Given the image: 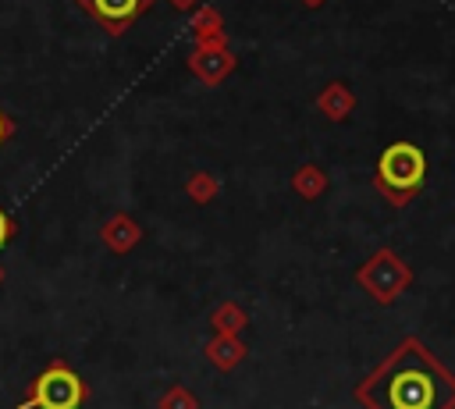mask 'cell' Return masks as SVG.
Masks as SVG:
<instances>
[{"mask_svg": "<svg viewBox=\"0 0 455 409\" xmlns=\"http://www.w3.org/2000/svg\"><path fill=\"white\" fill-rule=\"evenodd\" d=\"M363 285L377 295V299H391L395 295V288L402 285V281H395V263H391V256L384 253V256H377L370 267H363Z\"/></svg>", "mask_w": 455, "mask_h": 409, "instance_id": "ba28073f", "label": "cell"}, {"mask_svg": "<svg viewBox=\"0 0 455 409\" xmlns=\"http://www.w3.org/2000/svg\"><path fill=\"white\" fill-rule=\"evenodd\" d=\"M185 64H188V71H192L203 85H220V82L235 71L238 57L231 53L228 39H206V43H196V50L188 53Z\"/></svg>", "mask_w": 455, "mask_h": 409, "instance_id": "277c9868", "label": "cell"}, {"mask_svg": "<svg viewBox=\"0 0 455 409\" xmlns=\"http://www.w3.org/2000/svg\"><path fill=\"white\" fill-rule=\"evenodd\" d=\"M156 409H199V398H196L185 384H171V388L160 395Z\"/></svg>", "mask_w": 455, "mask_h": 409, "instance_id": "4fadbf2b", "label": "cell"}, {"mask_svg": "<svg viewBox=\"0 0 455 409\" xmlns=\"http://www.w3.org/2000/svg\"><path fill=\"white\" fill-rule=\"evenodd\" d=\"M291 185H295V188H299L306 199H313V196L323 188V174H320L316 167H302V171L295 174V181H291Z\"/></svg>", "mask_w": 455, "mask_h": 409, "instance_id": "5bb4252c", "label": "cell"}, {"mask_svg": "<svg viewBox=\"0 0 455 409\" xmlns=\"http://www.w3.org/2000/svg\"><path fill=\"white\" fill-rule=\"evenodd\" d=\"M171 4H174V7H178V11H192V7H196V4H199V0H171Z\"/></svg>", "mask_w": 455, "mask_h": 409, "instance_id": "e0dca14e", "label": "cell"}, {"mask_svg": "<svg viewBox=\"0 0 455 409\" xmlns=\"http://www.w3.org/2000/svg\"><path fill=\"white\" fill-rule=\"evenodd\" d=\"M0 281H4V267H0Z\"/></svg>", "mask_w": 455, "mask_h": 409, "instance_id": "d6986e66", "label": "cell"}, {"mask_svg": "<svg viewBox=\"0 0 455 409\" xmlns=\"http://www.w3.org/2000/svg\"><path fill=\"white\" fill-rule=\"evenodd\" d=\"M302 4H309V7H316V4H323V0H302Z\"/></svg>", "mask_w": 455, "mask_h": 409, "instance_id": "ac0fdd59", "label": "cell"}, {"mask_svg": "<svg viewBox=\"0 0 455 409\" xmlns=\"http://www.w3.org/2000/svg\"><path fill=\"white\" fill-rule=\"evenodd\" d=\"M185 188H188V199H192V203H210V199L220 192V181H217L210 171H196Z\"/></svg>", "mask_w": 455, "mask_h": 409, "instance_id": "8fae6325", "label": "cell"}, {"mask_svg": "<svg viewBox=\"0 0 455 409\" xmlns=\"http://www.w3.org/2000/svg\"><path fill=\"white\" fill-rule=\"evenodd\" d=\"M203 356H206L217 370H235V366L245 359V341H242L238 334H217V338L206 341Z\"/></svg>", "mask_w": 455, "mask_h": 409, "instance_id": "52a82bcc", "label": "cell"}, {"mask_svg": "<svg viewBox=\"0 0 455 409\" xmlns=\"http://www.w3.org/2000/svg\"><path fill=\"white\" fill-rule=\"evenodd\" d=\"M316 107L327 114V117H345L348 114V107H352V96L341 89V85H327L323 92H320V100H316Z\"/></svg>", "mask_w": 455, "mask_h": 409, "instance_id": "30bf717a", "label": "cell"}, {"mask_svg": "<svg viewBox=\"0 0 455 409\" xmlns=\"http://www.w3.org/2000/svg\"><path fill=\"white\" fill-rule=\"evenodd\" d=\"M11 135H14V121H11V117H7L4 110H0V146H4V142H7Z\"/></svg>", "mask_w": 455, "mask_h": 409, "instance_id": "2e32d148", "label": "cell"}, {"mask_svg": "<svg viewBox=\"0 0 455 409\" xmlns=\"http://www.w3.org/2000/svg\"><path fill=\"white\" fill-rule=\"evenodd\" d=\"M355 398L366 409H451L455 381L419 341L409 338L359 381Z\"/></svg>", "mask_w": 455, "mask_h": 409, "instance_id": "6da1fadb", "label": "cell"}, {"mask_svg": "<svg viewBox=\"0 0 455 409\" xmlns=\"http://www.w3.org/2000/svg\"><path fill=\"white\" fill-rule=\"evenodd\" d=\"M427 178V156L412 142H391L377 156V188L391 203H409Z\"/></svg>", "mask_w": 455, "mask_h": 409, "instance_id": "7a4b0ae2", "label": "cell"}, {"mask_svg": "<svg viewBox=\"0 0 455 409\" xmlns=\"http://www.w3.org/2000/svg\"><path fill=\"white\" fill-rule=\"evenodd\" d=\"M85 398H89L85 381L64 359H53L36 373L18 409H82Z\"/></svg>", "mask_w": 455, "mask_h": 409, "instance_id": "3957f363", "label": "cell"}, {"mask_svg": "<svg viewBox=\"0 0 455 409\" xmlns=\"http://www.w3.org/2000/svg\"><path fill=\"white\" fill-rule=\"evenodd\" d=\"M14 231H18V224H14V217L0 206V249H7V242L14 238Z\"/></svg>", "mask_w": 455, "mask_h": 409, "instance_id": "9a60e30c", "label": "cell"}, {"mask_svg": "<svg viewBox=\"0 0 455 409\" xmlns=\"http://www.w3.org/2000/svg\"><path fill=\"white\" fill-rule=\"evenodd\" d=\"M100 238H103V245L110 253L124 256V253H132L142 242V224H135V217H128V213H114V217L103 221Z\"/></svg>", "mask_w": 455, "mask_h": 409, "instance_id": "8992f818", "label": "cell"}, {"mask_svg": "<svg viewBox=\"0 0 455 409\" xmlns=\"http://www.w3.org/2000/svg\"><path fill=\"white\" fill-rule=\"evenodd\" d=\"M78 7L85 14H92L96 25H103V32L124 36L128 25L153 7V0H78Z\"/></svg>", "mask_w": 455, "mask_h": 409, "instance_id": "5b68a950", "label": "cell"}, {"mask_svg": "<svg viewBox=\"0 0 455 409\" xmlns=\"http://www.w3.org/2000/svg\"><path fill=\"white\" fill-rule=\"evenodd\" d=\"M192 36L196 43H206V39H224V28H220V14L213 7H203L196 25H192Z\"/></svg>", "mask_w": 455, "mask_h": 409, "instance_id": "7c38bea8", "label": "cell"}, {"mask_svg": "<svg viewBox=\"0 0 455 409\" xmlns=\"http://www.w3.org/2000/svg\"><path fill=\"white\" fill-rule=\"evenodd\" d=\"M245 309L238 306V302H220L213 313H210V324H213V331L217 334H242V327H245Z\"/></svg>", "mask_w": 455, "mask_h": 409, "instance_id": "9c48e42d", "label": "cell"}]
</instances>
